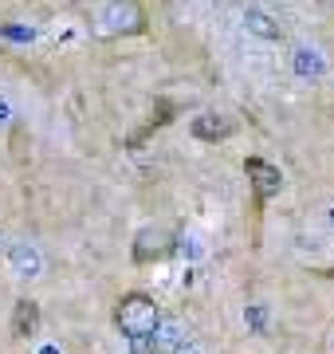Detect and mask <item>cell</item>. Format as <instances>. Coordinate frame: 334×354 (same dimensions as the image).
I'll return each mask as SVG.
<instances>
[{
	"label": "cell",
	"mask_w": 334,
	"mask_h": 354,
	"mask_svg": "<svg viewBox=\"0 0 334 354\" xmlns=\"http://www.w3.org/2000/svg\"><path fill=\"white\" fill-rule=\"evenodd\" d=\"M244 174H248V189H252V205H256V213H264L268 201L279 197V189H283L279 165H271L268 158L252 153V158H244Z\"/></svg>",
	"instance_id": "cell-2"
},
{
	"label": "cell",
	"mask_w": 334,
	"mask_h": 354,
	"mask_svg": "<svg viewBox=\"0 0 334 354\" xmlns=\"http://www.w3.org/2000/svg\"><path fill=\"white\" fill-rule=\"evenodd\" d=\"M173 118H177V106H173V102H169V99H157V102H154V114H150V122H146V127H141L138 134H134V138H130V150H138L141 142H146V138H150V134H154V130L169 127Z\"/></svg>",
	"instance_id": "cell-6"
},
{
	"label": "cell",
	"mask_w": 334,
	"mask_h": 354,
	"mask_svg": "<svg viewBox=\"0 0 334 354\" xmlns=\"http://www.w3.org/2000/svg\"><path fill=\"white\" fill-rule=\"evenodd\" d=\"M103 28L106 32H130V36H138L146 32V16L134 0H110L103 12Z\"/></svg>",
	"instance_id": "cell-4"
},
{
	"label": "cell",
	"mask_w": 334,
	"mask_h": 354,
	"mask_svg": "<svg viewBox=\"0 0 334 354\" xmlns=\"http://www.w3.org/2000/svg\"><path fill=\"white\" fill-rule=\"evenodd\" d=\"M36 330H39V307L32 304V299H20L16 311H12V335L24 342V339H32Z\"/></svg>",
	"instance_id": "cell-7"
},
{
	"label": "cell",
	"mask_w": 334,
	"mask_h": 354,
	"mask_svg": "<svg viewBox=\"0 0 334 354\" xmlns=\"http://www.w3.org/2000/svg\"><path fill=\"white\" fill-rule=\"evenodd\" d=\"M173 248H177L173 232H166V228H141L134 236V244H130V260L138 268H150V264H161L166 256H173Z\"/></svg>",
	"instance_id": "cell-3"
},
{
	"label": "cell",
	"mask_w": 334,
	"mask_h": 354,
	"mask_svg": "<svg viewBox=\"0 0 334 354\" xmlns=\"http://www.w3.org/2000/svg\"><path fill=\"white\" fill-rule=\"evenodd\" d=\"M331 225H334V209H331Z\"/></svg>",
	"instance_id": "cell-17"
},
{
	"label": "cell",
	"mask_w": 334,
	"mask_h": 354,
	"mask_svg": "<svg viewBox=\"0 0 334 354\" xmlns=\"http://www.w3.org/2000/svg\"><path fill=\"white\" fill-rule=\"evenodd\" d=\"M157 323H161V307L146 295V291H130L115 304V327L126 335L130 342L138 339H154Z\"/></svg>",
	"instance_id": "cell-1"
},
{
	"label": "cell",
	"mask_w": 334,
	"mask_h": 354,
	"mask_svg": "<svg viewBox=\"0 0 334 354\" xmlns=\"http://www.w3.org/2000/svg\"><path fill=\"white\" fill-rule=\"evenodd\" d=\"M8 260H12V268H16V276H24V279H36L39 276V252L32 248V244H12L8 248Z\"/></svg>",
	"instance_id": "cell-8"
},
{
	"label": "cell",
	"mask_w": 334,
	"mask_h": 354,
	"mask_svg": "<svg viewBox=\"0 0 334 354\" xmlns=\"http://www.w3.org/2000/svg\"><path fill=\"white\" fill-rule=\"evenodd\" d=\"M169 354H197V342H189V339H185V342H177V346H173Z\"/></svg>",
	"instance_id": "cell-14"
},
{
	"label": "cell",
	"mask_w": 334,
	"mask_h": 354,
	"mask_svg": "<svg viewBox=\"0 0 334 354\" xmlns=\"http://www.w3.org/2000/svg\"><path fill=\"white\" fill-rule=\"evenodd\" d=\"M4 36H8V39H32V28L24 32L20 24H8V28H4Z\"/></svg>",
	"instance_id": "cell-12"
},
{
	"label": "cell",
	"mask_w": 334,
	"mask_h": 354,
	"mask_svg": "<svg viewBox=\"0 0 334 354\" xmlns=\"http://www.w3.org/2000/svg\"><path fill=\"white\" fill-rule=\"evenodd\" d=\"M244 28L248 32H256V36H264V39H279V24L271 20V16H264V12H244Z\"/></svg>",
	"instance_id": "cell-9"
},
{
	"label": "cell",
	"mask_w": 334,
	"mask_h": 354,
	"mask_svg": "<svg viewBox=\"0 0 334 354\" xmlns=\"http://www.w3.org/2000/svg\"><path fill=\"white\" fill-rule=\"evenodd\" d=\"M244 323H248L252 330H264V323H268V311H264V307H248Z\"/></svg>",
	"instance_id": "cell-11"
},
{
	"label": "cell",
	"mask_w": 334,
	"mask_h": 354,
	"mask_svg": "<svg viewBox=\"0 0 334 354\" xmlns=\"http://www.w3.org/2000/svg\"><path fill=\"white\" fill-rule=\"evenodd\" d=\"M12 122V106H8V99L0 95V127H8Z\"/></svg>",
	"instance_id": "cell-13"
},
{
	"label": "cell",
	"mask_w": 334,
	"mask_h": 354,
	"mask_svg": "<svg viewBox=\"0 0 334 354\" xmlns=\"http://www.w3.org/2000/svg\"><path fill=\"white\" fill-rule=\"evenodd\" d=\"M319 276H322V279H331V283H334V268H322Z\"/></svg>",
	"instance_id": "cell-15"
},
{
	"label": "cell",
	"mask_w": 334,
	"mask_h": 354,
	"mask_svg": "<svg viewBox=\"0 0 334 354\" xmlns=\"http://www.w3.org/2000/svg\"><path fill=\"white\" fill-rule=\"evenodd\" d=\"M189 130H193V138H201V142H224V138H232L236 122L224 118V114H197L193 122H189Z\"/></svg>",
	"instance_id": "cell-5"
},
{
	"label": "cell",
	"mask_w": 334,
	"mask_h": 354,
	"mask_svg": "<svg viewBox=\"0 0 334 354\" xmlns=\"http://www.w3.org/2000/svg\"><path fill=\"white\" fill-rule=\"evenodd\" d=\"M39 354H59V351H55V346H48V351H39Z\"/></svg>",
	"instance_id": "cell-16"
},
{
	"label": "cell",
	"mask_w": 334,
	"mask_h": 354,
	"mask_svg": "<svg viewBox=\"0 0 334 354\" xmlns=\"http://www.w3.org/2000/svg\"><path fill=\"white\" fill-rule=\"evenodd\" d=\"M295 71L303 79H319L322 75V55L319 51H311V48H299L295 51Z\"/></svg>",
	"instance_id": "cell-10"
}]
</instances>
